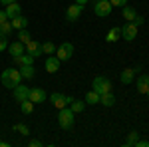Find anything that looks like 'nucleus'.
Wrapping results in <instances>:
<instances>
[{
  "label": "nucleus",
  "instance_id": "obj_1",
  "mask_svg": "<svg viewBox=\"0 0 149 147\" xmlns=\"http://www.w3.org/2000/svg\"><path fill=\"white\" fill-rule=\"evenodd\" d=\"M22 74H20V70L16 68H8L4 70L2 74H0V82H2V86L4 88H8V90H14L18 84H22Z\"/></svg>",
  "mask_w": 149,
  "mask_h": 147
},
{
  "label": "nucleus",
  "instance_id": "obj_2",
  "mask_svg": "<svg viewBox=\"0 0 149 147\" xmlns=\"http://www.w3.org/2000/svg\"><path fill=\"white\" fill-rule=\"evenodd\" d=\"M74 115H76V113L72 111L68 105L62 107L60 113H58V123H60V127H62V129H72V127H74V119H76Z\"/></svg>",
  "mask_w": 149,
  "mask_h": 147
},
{
  "label": "nucleus",
  "instance_id": "obj_3",
  "mask_svg": "<svg viewBox=\"0 0 149 147\" xmlns=\"http://www.w3.org/2000/svg\"><path fill=\"white\" fill-rule=\"evenodd\" d=\"M92 86H93L92 90H93V91H97L100 95H102V93H107V91H111V82L105 78V76H95V78H93V84H92Z\"/></svg>",
  "mask_w": 149,
  "mask_h": 147
},
{
  "label": "nucleus",
  "instance_id": "obj_4",
  "mask_svg": "<svg viewBox=\"0 0 149 147\" xmlns=\"http://www.w3.org/2000/svg\"><path fill=\"white\" fill-rule=\"evenodd\" d=\"M72 56H74V44L72 42H64L62 46L56 48V58L60 62H68Z\"/></svg>",
  "mask_w": 149,
  "mask_h": 147
},
{
  "label": "nucleus",
  "instance_id": "obj_5",
  "mask_svg": "<svg viewBox=\"0 0 149 147\" xmlns=\"http://www.w3.org/2000/svg\"><path fill=\"white\" fill-rule=\"evenodd\" d=\"M111 2L109 0H95V6H93V12H95V16H100V18H105V16H109L111 14Z\"/></svg>",
  "mask_w": 149,
  "mask_h": 147
},
{
  "label": "nucleus",
  "instance_id": "obj_6",
  "mask_svg": "<svg viewBox=\"0 0 149 147\" xmlns=\"http://www.w3.org/2000/svg\"><path fill=\"white\" fill-rule=\"evenodd\" d=\"M72 100H74V98L64 95V93H60V91H54V93L50 95V103H52L54 107H58V109H62V107L70 105V102H72Z\"/></svg>",
  "mask_w": 149,
  "mask_h": 147
},
{
  "label": "nucleus",
  "instance_id": "obj_7",
  "mask_svg": "<svg viewBox=\"0 0 149 147\" xmlns=\"http://www.w3.org/2000/svg\"><path fill=\"white\" fill-rule=\"evenodd\" d=\"M121 38L127 40V42H133V40L137 38V26L133 22H125L121 26Z\"/></svg>",
  "mask_w": 149,
  "mask_h": 147
},
{
  "label": "nucleus",
  "instance_id": "obj_8",
  "mask_svg": "<svg viewBox=\"0 0 149 147\" xmlns=\"http://www.w3.org/2000/svg\"><path fill=\"white\" fill-rule=\"evenodd\" d=\"M28 100L34 103V105L36 103H44V102H48V93L42 88H32L30 93H28Z\"/></svg>",
  "mask_w": 149,
  "mask_h": 147
},
{
  "label": "nucleus",
  "instance_id": "obj_9",
  "mask_svg": "<svg viewBox=\"0 0 149 147\" xmlns=\"http://www.w3.org/2000/svg\"><path fill=\"white\" fill-rule=\"evenodd\" d=\"M81 12H84V6H81V4H78V2H74L72 6H68V8H66V20H68V22H76V20L80 18Z\"/></svg>",
  "mask_w": 149,
  "mask_h": 147
},
{
  "label": "nucleus",
  "instance_id": "obj_10",
  "mask_svg": "<svg viewBox=\"0 0 149 147\" xmlns=\"http://www.w3.org/2000/svg\"><path fill=\"white\" fill-rule=\"evenodd\" d=\"M26 54H30L32 58H40L42 56V46L40 42H36V40H30V42H26Z\"/></svg>",
  "mask_w": 149,
  "mask_h": 147
},
{
  "label": "nucleus",
  "instance_id": "obj_11",
  "mask_svg": "<svg viewBox=\"0 0 149 147\" xmlns=\"http://www.w3.org/2000/svg\"><path fill=\"white\" fill-rule=\"evenodd\" d=\"M28 93H30V88L28 86H22V84H18L16 88H14V100L20 103V102H26L28 100Z\"/></svg>",
  "mask_w": 149,
  "mask_h": 147
},
{
  "label": "nucleus",
  "instance_id": "obj_12",
  "mask_svg": "<svg viewBox=\"0 0 149 147\" xmlns=\"http://www.w3.org/2000/svg\"><path fill=\"white\" fill-rule=\"evenodd\" d=\"M137 91L141 95H145L149 91V74H139L137 78Z\"/></svg>",
  "mask_w": 149,
  "mask_h": 147
},
{
  "label": "nucleus",
  "instance_id": "obj_13",
  "mask_svg": "<svg viewBox=\"0 0 149 147\" xmlns=\"http://www.w3.org/2000/svg\"><path fill=\"white\" fill-rule=\"evenodd\" d=\"M60 60H58L56 56H48V60L44 62V66H46V72L48 74H56L58 70H60Z\"/></svg>",
  "mask_w": 149,
  "mask_h": 147
},
{
  "label": "nucleus",
  "instance_id": "obj_14",
  "mask_svg": "<svg viewBox=\"0 0 149 147\" xmlns=\"http://www.w3.org/2000/svg\"><path fill=\"white\" fill-rule=\"evenodd\" d=\"M10 24H12V28L18 32V30L28 28V18H26V16H22V14H18L16 18H12V20H10Z\"/></svg>",
  "mask_w": 149,
  "mask_h": 147
},
{
  "label": "nucleus",
  "instance_id": "obj_15",
  "mask_svg": "<svg viewBox=\"0 0 149 147\" xmlns=\"http://www.w3.org/2000/svg\"><path fill=\"white\" fill-rule=\"evenodd\" d=\"M8 52L12 54V58H16V56H20V54H24V52H26V46H24L20 40H16V42L8 44Z\"/></svg>",
  "mask_w": 149,
  "mask_h": 147
},
{
  "label": "nucleus",
  "instance_id": "obj_16",
  "mask_svg": "<svg viewBox=\"0 0 149 147\" xmlns=\"http://www.w3.org/2000/svg\"><path fill=\"white\" fill-rule=\"evenodd\" d=\"M12 60L16 62V66H18V68H22V66H30V64H34L36 58H32L30 54H26V52H24V54H20V56H16V58H12Z\"/></svg>",
  "mask_w": 149,
  "mask_h": 147
},
{
  "label": "nucleus",
  "instance_id": "obj_17",
  "mask_svg": "<svg viewBox=\"0 0 149 147\" xmlns=\"http://www.w3.org/2000/svg\"><path fill=\"white\" fill-rule=\"evenodd\" d=\"M135 74H137V72H135V68H127V70H123V72H121V76H119V82L127 86V84H131V82H133Z\"/></svg>",
  "mask_w": 149,
  "mask_h": 147
},
{
  "label": "nucleus",
  "instance_id": "obj_18",
  "mask_svg": "<svg viewBox=\"0 0 149 147\" xmlns=\"http://www.w3.org/2000/svg\"><path fill=\"white\" fill-rule=\"evenodd\" d=\"M4 10H6V16H8V18H16V16H18V14H22V8H20V6H18V2H12V4H6V8H4Z\"/></svg>",
  "mask_w": 149,
  "mask_h": 147
},
{
  "label": "nucleus",
  "instance_id": "obj_19",
  "mask_svg": "<svg viewBox=\"0 0 149 147\" xmlns=\"http://www.w3.org/2000/svg\"><path fill=\"white\" fill-rule=\"evenodd\" d=\"M100 103H102V105H105V107H113V105H115V95H113V91L102 93V95H100Z\"/></svg>",
  "mask_w": 149,
  "mask_h": 147
},
{
  "label": "nucleus",
  "instance_id": "obj_20",
  "mask_svg": "<svg viewBox=\"0 0 149 147\" xmlns=\"http://www.w3.org/2000/svg\"><path fill=\"white\" fill-rule=\"evenodd\" d=\"M121 14H123V18H125L127 22H133V18L137 16V12H135V8L133 6H121Z\"/></svg>",
  "mask_w": 149,
  "mask_h": 147
},
{
  "label": "nucleus",
  "instance_id": "obj_21",
  "mask_svg": "<svg viewBox=\"0 0 149 147\" xmlns=\"http://www.w3.org/2000/svg\"><path fill=\"white\" fill-rule=\"evenodd\" d=\"M119 38H121V28H119V26L111 28V30H109V32L105 34V40H107L109 44H111V42H117Z\"/></svg>",
  "mask_w": 149,
  "mask_h": 147
},
{
  "label": "nucleus",
  "instance_id": "obj_22",
  "mask_svg": "<svg viewBox=\"0 0 149 147\" xmlns=\"http://www.w3.org/2000/svg\"><path fill=\"white\" fill-rule=\"evenodd\" d=\"M84 102H86V105H95V103H100V93L97 91H88L86 93V98H84Z\"/></svg>",
  "mask_w": 149,
  "mask_h": 147
},
{
  "label": "nucleus",
  "instance_id": "obj_23",
  "mask_svg": "<svg viewBox=\"0 0 149 147\" xmlns=\"http://www.w3.org/2000/svg\"><path fill=\"white\" fill-rule=\"evenodd\" d=\"M20 74H22L24 79H32L36 76V70H34V64H30V66H22L20 68Z\"/></svg>",
  "mask_w": 149,
  "mask_h": 147
},
{
  "label": "nucleus",
  "instance_id": "obj_24",
  "mask_svg": "<svg viewBox=\"0 0 149 147\" xmlns=\"http://www.w3.org/2000/svg\"><path fill=\"white\" fill-rule=\"evenodd\" d=\"M70 109L74 113H81L86 109V102H80V100H72L70 102Z\"/></svg>",
  "mask_w": 149,
  "mask_h": 147
},
{
  "label": "nucleus",
  "instance_id": "obj_25",
  "mask_svg": "<svg viewBox=\"0 0 149 147\" xmlns=\"http://www.w3.org/2000/svg\"><path fill=\"white\" fill-rule=\"evenodd\" d=\"M20 111L24 115H30V113L34 111V103L30 102V100H26V102H20Z\"/></svg>",
  "mask_w": 149,
  "mask_h": 147
},
{
  "label": "nucleus",
  "instance_id": "obj_26",
  "mask_svg": "<svg viewBox=\"0 0 149 147\" xmlns=\"http://www.w3.org/2000/svg\"><path fill=\"white\" fill-rule=\"evenodd\" d=\"M16 36H18V40H20L22 44H26V42H30V40H32V34H30L26 28H24V30H18V32H16Z\"/></svg>",
  "mask_w": 149,
  "mask_h": 147
},
{
  "label": "nucleus",
  "instance_id": "obj_27",
  "mask_svg": "<svg viewBox=\"0 0 149 147\" xmlns=\"http://www.w3.org/2000/svg\"><path fill=\"white\" fill-rule=\"evenodd\" d=\"M42 46V54H48V56H52V54H56V46L52 44V42H44Z\"/></svg>",
  "mask_w": 149,
  "mask_h": 147
},
{
  "label": "nucleus",
  "instance_id": "obj_28",
  "mask_svg": "<svg viewBox=\"0 0 149 147\" xmlns=\"http://www.w3.org/2000/svg\"><path fill=\"white\" fill-rule=\"evenodd\" d=\"M12 32H14V28H12L10 20H8V22H0V34H4V36H10Z\"/></svg>",
  "mask_w": 149,
  "mask_h": 147
},
{
  "label": "nucleus",
  "instance_id": "obj_29",
  "mask_svg": "<svg viewBox=\"0 0 149 147\" xmlns=\"http://www.w3.org/2000/svg\"><path fill=\"white\" fill-rule=\"evenodd\" d=\"M139 139V133L137 131H129L127 133V139H125V147H131V145H135V141Z\"/></svg>",
  "mask_w": 149,
  "mask_h": 147
},
{
  "label": "nucleus",
  "instance_id": "obj_30",
  "mask_svg": "<svg viewBox=\"0 0 149 147\" xmlns=\"http://www.w3.org/2000/svg\"><path fill=\"white\" fill-rule=\"evenodd\" d=\"M14 131H18V133H20V135H30V127H28V125L26 123H16L14 125Z\"/></svg>",
  "mask_w": 149,
  "mask_h": 147
},
{
  "label": "nucleus",
  "instance_id": "obj_31",
  "mask_svg": "<svg viewBox=\"0 0 149 147\" xmlns=\"http://www.w3.org/2000/svg\"><path fill=\"white\" fill-rule=\"evenodd\" d=\"M28 145H30V147H42L44 143H42L40 139H30V141H28Z\"/></svg>",
  "mask_w": 149,
  "mask_h": 147
},
{
  "label": "nucleus",
  "instance_id": "obj_32",
  "mask_svg": "<svg viewBox=\"0 0 149 147\" xmlns=\"http://www.w3.org/2000/svg\"><path fill=\"white\" fill-rule=\"evenodd\" d=\"M143 22H145V20H143V16H139V14H137V16H135V18H133V24H135L137 28H139V26H141V24H143Z\"/></svg>",
  "mask_w": 149,
  "mask_h": 147
},
{
  "label": "nucleus",
  "instance_id": "obj_33",
  "mask_svg": "<svg viewBox=\"0 0 149 147\" xmlns=\"http://www.w3.org/2000/svg\"><path fill=\"white\" fill-rule=\"evenodd\" d=\"M111 2V6H125L127 0H109Z\"/></svg>",
  "mask_w": 149,
  "mask_h": 147
},
{
  "label": "nucleus",
  "instance_id": "obj_34",
  "mask_svg": "<svg viewBox=\"0 0 149 147\" xmlns=\"http://www.w3.org/2000/svg\"><path fill=\"white\" fill-rule=\"evenodd\" d=\"M135 147H149V141H145V139H137V141H135Z\"/></svg>",
  "mask_w": 149,
  "mask_h": 147
},
{
  "label": "nucleus",
  "instance_id": "obj_35",
  "mask_svg": "<svg viewBox=\"0 0 149 147\" xmlns=\"http://www.w3.org/2000/svg\"><path fill=\"white\" fill-rule=\"evenodd\" d=\"M10 18L6 16V10H0V22H8Z\"/></svg>",
  "mask_w": 149,
  "mask_h": 147
},
{
  "label": "nucleus",
  "instance_id": "obj_36",
  "mask_svg": "<svg viewBox=\"0 0 149 147\" xmlns=\"http://www.w3.org/2000/svg\"><path fill=\"white\" fill-rule=\"evenodd\" d=\"M12 2H18V0H0V4H4V6L6 4H12Z\"/></svg>",
  "mask_w": 149,
  "mask_h": 147
},
{
  "label": "nucleus",
  "instance_id": "obj_37",
  "mask_svg": "<svg viewBox=\"0 0 149 147\" xmlns=\"http://www.w3.org/2000/svg\"><path fill=\"white\" fill-rule=\"evenodd\" d=\"M74 2H78V4H81V6H84V4H88L90 0H74Z\"/></svg>",
  "mask_w": 149,
  "mask_h": 147
},
{
  "label": "nucleus",
  "instance_id": "obj_38",
  "mask_svg": "<svg viewBox=\"0 0 149 147\" xmlns=\"http://www.w3.org/2000/svg\"><path fill=\"white\" fill-rule=\"evenodd\" d=\"M0 147H10V143L8 141H0Z\"/></svg>",
  "mask_w": 149,
  "mask_h": 147
},
{
  "label": "nucleus",
  "instance_id": "obj_39",
  "mask_svg": "<svg viewBox=\"0 0 149 147\" xmlns=\"http://www.w3.org/2000/svg\"><path fill=\"white\" fill-rule=\"evenodd\" d=\"M145 95H147V100H149V91H147V93H145Z\"/></svg>",
  "mask_w": 149,
  "mask_h": 147
}]
</instances>
